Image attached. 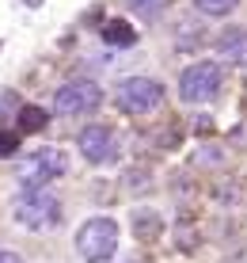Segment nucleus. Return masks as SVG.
I'll return each mask as SVG.
<instances>
[{
    "mask_svg": "<svg viewBox=\"0 0 247 263\" xmlns=\"http://www.w3.org/2000/svg\"><path fill=\"white\" fill-rule=\"evenodd\" d=\"M15 221L27 229H53L61 221V202L46 187H23L15 198Z\"/></svg>",
    "mask_w": 247,
    "mask_h": 263,
    "instance_id": "nucleus-1",
    "label": "nucleus"
},
{
    "mask_svg": "<svg viewBox=\"0 0 247 263\" xmlns=\"http://www.w3.org/2000/svg\"><path fill=\"white\" fill-rule=\"evenodd\" d=\"M76 252L88 263H107L118 252V221L114 217H91L76 233Z\"/></svg>",
    "mask_w": 247,
    "mask_h": 263,
    "instance_id": "nucleus-2",
    "label": "nucleus"
},
{
    "mask_svg": "<svg viewBox=\"0 0 247 263\" xmlns=\"http://www.w3.org/2000/svg\"><path fill=\"white\" fill-rule=\"evenodd\" d=\"M224 84V69L217 61H194L179 72V99L182 103H209Z\"/></svg>",
    "mask_w": 247,
    "mask_h": 263,
    "instance_id": "nucleus-3",
    "label": "nucleus"
},
{
    "mask_svg": "<svg viewBox=\"0 0 247 263\" xmlns=\"http://www.w3.org/2000/svg\"><path fill=\"white\" fill-rule=\"evenodd\" d=\"M114 103L126 115H149L152 107L163 103V84L156 77H126L114 92Z\"/></svg>",
    "mask_w": 247,
    "mask_h": 263,
    "instance_id": "nucleus-4",
    "label": "nucleus"
},
{
    "mask_svg": "<svg viewBox=\"0 0 247 263\" xmlns=\"http://www.w3.org/2000/svg\"><path fill=\"white\" fill-rule=\"evenodd\" d=\"M99 103H103V88H99L95 80H69V84H61L57 96H53V111H57L61 119L88 115V111H95Z\"/></svg>",
    "mask_w": 247,
    "mask_h": 263,
    "instance_id": "nucleus-5",
    "label": "nucleus"
},
{
    "mask_svg": "<svg viewBox=\"0 0 247 263\" xmlns=\"http://www.w3.org/2000/svg\"><path fill=\"white\" fill-rule=\"evenodd\" d=\"M65 168H69V160H65L61 149H38V153H31V157L23 160L19 183L23 187H50L53 179L65 176Z\"/></svg>",
    "mask_w": 247,
    "mask_h": 263,
    "instance_id": "nucleus-6",
    "label": "nucleus"
},
{
    "mask_svg": "<svg viewBox=\"0 0 247 263\" xmlns=\"http://www.w3.org/2000/svg\"><path fill=\"white\" fill-rule=\"evenodd\" d=\"M76 145H80V157L88 164H111L118 157V141H114V130L103 122H91L76 134Z\"/></svg>",
    "mask_w": 247,
    "mask_h": 263,
    "instance_id": "nucleus-7",
    "label": "nucleus"
},
{
    "mask_svg": "<svg viewBox=\"0 0 247 263\" xmlns=\"http://www.w3.org/2000/svg\"><path fill=\"white\" fill-rule=\"evenodd\" d=\"M217 53L228 61H236V65H247V31L243 27H224L221 34H217Z\"/></svg>",
    "mask_w": 247,
    "mask_h": 263,
    "instance_id": "nucleus-8",
    "label": "nucleus"
},
{
    "mask_svg": "<svg viewBox=\"0 0 247 263\" xmlns=\"http://www.w3.org/2000/svg\"><path fill=\"white\" fill-rule=\"evenodd\" d=\"M103 39L111 42V46H133V42H137V31H133L126 20H111V23L103 27Z\"/></svg>",
    "mask_w": 247,
    "mask_h": 263,
    "instance_id": "nucleus-9",
    "label": "nucleus"
},
{
    "mask_svg": "<svg viewBox=\"0 0 247 263\" xmlns=\"http://www.w3.org/2000/svg\"><path fill=\"white\" fill-rule=\"evenodd\" d=\"M46 122H50V115H46L42 107H19V119H15L19 134H38Z\"/></svg>",
    "mask_w": 247,
    "mask_h": 263,
    "instance_id": "nucleus-10",
    "label": "nucleus"
},
{
    "mask_svg": "<svg viewBox=\"0 0 247 263\" xmlns=\"http://www.w3.org/2000/svg\"><path fill=\"white\" fill-rule=\"evenodd\" d=\"M194 8L202 15H209V20H224L228 12H236L240 8V0H194Z\"/></svg>",
    "mask_w": 247,
    "mask_h": 263,
    "instance_id": "nucleus-11",
    "label": "nucleus"
},
{
    "mask_svg": "<svg viewBox=\"0 0 247 263\" xmlns=\"http://www.w3.org/2000/svg\"><path fill=\"white\" fill-rule=\"evenodd\" d=\"M126 4H130L141 20H160V15L168 12V0H126Z\"/></svg>",
    "mask_w": 247,
    "mask_h": 263,
    "instance_id": "nucleus-12",
    "label": "nucleus"
},
{
    "mask_svg": "<svg viewBox=\"0 0 247 263\" xmlns=\"http://www.w3.org/2000/svg\"><path fill=\"white\" fill-rule=\"evenodd\" d=\"M133 229H137V237H141V240H149V237H156V233H160V217L156 214H137L133 217Z\"/></svg>",
    "mask_w": 247,
    "mask_h": 263,
    "instance_id": "nucleus-13",
    "label": "nucleus"
},
{
    "mask_svg": "<svg viewBox=\"0 0 247 263\" xmlns=\"http://www.w3.org/2000/svg\"><path fill=\"white\" fill-rule=\"evenodd\" d=\"M15 145H19V138H15V134H0V157H12Z\"/></svg>",
    "mask_w": 247,
    "mask_h": 263,
    "instance_id": "nucleus-14",
    "label": "nucleus"
},
{
    "mask_svg": "<svg viewBox=\"0 0 247 263\" xmlns=\"http://www.w3.org/2000/svg\"><path fill=\"white\" fill-rule=\"evenodd\" d=\"M0 263H23V256L12 252V248H0Z\"/></svg>",
    "mask_w": 247,
    "mask_h": 263,
    "instance_id": "nucleus-15",
    "label": "nucleus"
},
{
    "mask_svg": "<svg viewBox=\"0 0 247 263\" xmlns=\"http://www.w3.org/2000/svg\"><path fill=\"white\" fill-rule=\"evenodd\" d=\"M23 4H31V8H42V0H23Z\"/></svg>",
    "mask_w": 247,
    "mask_h": 263,
    "instance_id": "nucleus-16",
    "label": "nucleus"
}]
</instances>
